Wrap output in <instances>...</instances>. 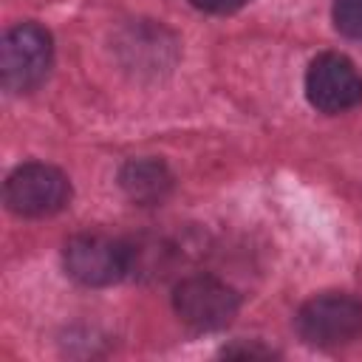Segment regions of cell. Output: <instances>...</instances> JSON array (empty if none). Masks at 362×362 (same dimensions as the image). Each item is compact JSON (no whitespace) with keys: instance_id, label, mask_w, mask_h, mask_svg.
<instances>
[{"instance_id":"obj_1","label":"cell","mask_w":362,"mask_h":362,"mask_svg":"<svg viewBox=\"0 0 362 362\" xmlns=\"http://www.w3.org/2000/svg\"><path fill=\"white\" fill-rule=\"evenodd\" d=\"M54 59L51 34L37 23H20L6 31L0 45V82L11 93H31L45 82Z\"/></svg>"},{"instance_id":"obj_2","label":"cell","mask_w":362,"mask_h":362,"mask_svg":"<svg viewBox=\"0 0 362 362\" xmlns=\"http://www.w3.org/2000/svg\"><path fill=\"white\" fill-rule=\"evenodd\" d=\"M62 263L65 272L82 286H110L130 274V243L105 232H82L68 238L62 249Z\"/></svg>"},{"instance_id":"obj_3","label":"cell","mask_w":362,"mask_h":362,"mask_svg":"<svg viewBox=\"0 0 362 362\" xmlns=\"http://www.w3.org/2000/svg\"><path fill=\"white\" fill-rule=\"evenodd\" d=\"M297 331L317 348L348 345L362 334V300L339 291L317 294L300 305Z\"/></svg>"},{"instance_id":"obj_4","label":"cell","mask_w":362,"mask_h":362,"mask_svg":"<svg viewBox=\"0 0 362 362\" xmlns=\"http://www.w3.org/2000/svg\"><path fill=\"white\" fill-rule=\"evenodd\" d=\"M3 198L6 206L20 218H48L71 201V181L51 164L28 161L6 178Z\"/></svg>"},{"instance_id":"obj_5","label":"cell","mask_w":362,"mask_h":362,"mask_svg":"<svg viewBox=\"0 0 362 362\" xmlns=\"http://www.w3.org/2000/svg\"><path fill=\"white\" fill-rule=\"evenodd\" d=\"M173 308L181 322H187L195 331H218L226 328L238 308L240 297L238 291L212 277V274H189L184 277L173 291Z\"/></svg>"},{"instance_id":"obj_6","label":"cell","mask_w":362,"mask_h":362,"mask_svg":"<svg viewBox=\"0 0 362 362\" xmlns=\"http://www.w3.org/2000/svg\"><path fill=\"white\" fill-rule=\"evenodd\" d=\"M305 96L320 113H342L362 102V76L342 54H320L305 71Z\"/></svg>"},{"instance_id":"obj_7","label":"cell","mask_w":362,"mask_h":362,"mask_svg":"<svg viewBox=\"0 0 362 362\" xmlns=\"http://www.w3.org/2000/svg\"><path fill=\"white\" fill-rule=\"evenodd\" d=\"M119 184L124 195L141 206L161 204L173 189V173L158 158H133L122 167Z\"/></svg>"},{"instance_id":"obj_8","label":"cell","mask_w":362,"mask_h":362,"mask_svg":"<svg viewBox=\"0 0 362 362\" xmlns=\"http://www.w3.org/2000/svg\"><path fill=\"white\" fill-rule=\"evenodd\" d=\"M334 25L345 37L362 40V0H334Z\"/></svg>"},{"instance_id":"obj_9","label":"cell","mask_w":362,"mask_h":362,"mask_svg":"<svg viewBox=\"0 0 362 362\" xmlns=\"http://www.w3.org/2000/svg\"><path fill=\"white\" fill-rule=\"evenodd\" d=\"M195 8L209 11V14H232L240 6H246V0H189Z\"/></svg>"}]
</instances>
